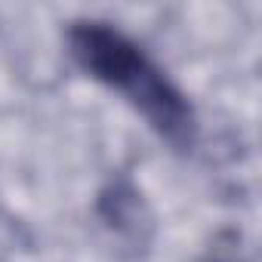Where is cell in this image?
<instances>
[{
	"instance_id": "6da1fadb",
	"label": "cell",
	"mask_w": 262,
	"mask_h": 262,
	"mask_svg": "<svg viewBox=\"0 0 262 262\" xmlns=\"http://www.w3.org/2000/svg\"><path fill=\"white\" fill-rule=\"evenodd\" d=\"M68 53L102 86L120 93L155 133L179 151L198 139V114L188 96L158 68L148 53L108 22H74L68 28Z\"/></svg>"
}]
</instances>
